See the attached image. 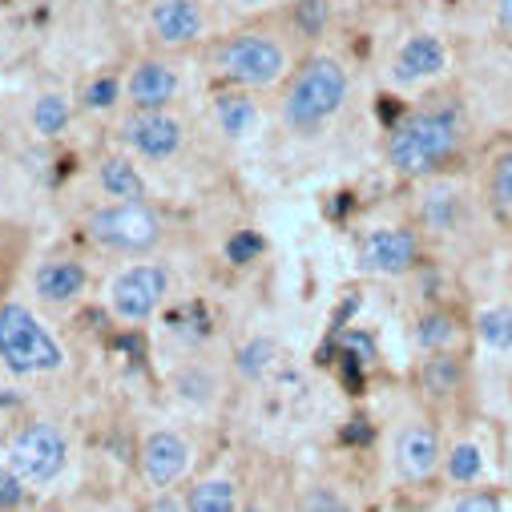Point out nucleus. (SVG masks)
I'll return each mask as SVG.
<instances>
[{"label": "nucleus", "mask_w": 512, "mask_h": 512, "mask_svg": "<svg viewBox=\"0 0 512 512\" xmlns=\"http://www.w3.org/2000/svg\"><path fill=\"white\" fill-rule=\"evenodd\" d=\"M0 359L13 371H53L65 355L25 307H5L0 311Z\"/></svg>", "instance_id": "4"}, {"label": "nucleus", "mask_w": 512, "mask_h": 512, "mask_svg": "<svg viewBox=\"0 0 512 512\" xmlns=\"http://www.w3.org/2000/svg\"><path fill=\"white\" fill-rule=\"evenodd\" d=\"M420 392L428 396V400H436V404H448V400H456L460 396V388H464V363H460V355H452V351H428V359L420 363Z\"/></svg>", "instance_id": "14"}, {"label": "nucleus", "mask_w": 512, "mask_h": 512, "mask_svg": "<svg viewBox=\"0 0 512 512\" xmlns=\"http://www.w3.org/2000/svg\"><path fill=\"white\" fill-rule=\"evenodd\" d=\"M424 234L412 226H379L359 242V267L371 275H408L420 263Z\"/></svg>", "instance_id": "6"}, {"label": "nucleus", "mask_w": 512, "mask_h": 512, "mask_svg": "<svg viewBox=\"0 0 512 512\" xmlns=\"http://www.w3.org/2000/svg\"><path fill=\"white\" fill-rule=\"evenodd\" d=\"M101 186H105L113 198H121V202H142V198H146V182L134 174L130 162H121V158H109V162L101 166Z\"/></svg>", "instance_id": "20"}, {"label": "nucleus", "mask_w": 512, "mask_h": 512, "mask_svg": "<svg viewBox=\"0 0 512 512\" xmlns=\"http://www.w3.org/2000/svg\"><path fill=\"white\" fill-rule=\"evenodd\" d=\"M271 355H275V347H271L267 339H254L250 347H242V351H238V367H242V375H259V371L267 367Z\"/></svg>", "instance_id": "28"}, {"label": "nucleus", "mask_w": 512, "mask_h": 512, "mask_svg": "<svg viewBox=\"0 0 512 512\" xmlns=\"http://www.w3.org/2000/svg\"><path fill=\"white\" fill-rule=\"evenodd\" d=\"M371 436V428H367V420H351V428L343 432V440H367Z\"/></svg>", "instance_id": "34"}, {"label": "nucleus", "mask_w": 512, "mask_h": 512, "mask_svg": "<svg viewBox=\"0 0 512 512\" xmlns=\"http://www.w3.org/2000/svg\"><path fill=\"white\" fill-rule=\"evenodd\" d=\"M295 25L303 37H319L327 25V0H299L295 5Z\"/></svg>", "instance_id": "26"}, {"label": "nucleus", "mask_w": 512, "mask_h": 512, "mask_svg": "<svg viewBox=\"0 0 512 512\" xmlns=\"http://www.w3.org/2000/svg\"><path fill=\"white\" fill-rule=\"evenodd\" d=\"M444 69H448V45L436 33H412L392 57L396 85H424V81L444 77Z\"/></svg>", "instance_id": "9"}, {"label": "nucleus", "mask_w": 512, "mask_h": 512, "mask_svg": "<svg viewBox=\"0 0 512 512\" xmlns=\"http://www.w3.org/2000/svg\"><path fill=\"white\" fill-rule=\"evenodd\" d=\"M154 512H182V508H178L174 500H158V504H154Z\"/></svg>", "instance_id": "35"}, {"label": "nucleus", "mask_w": 512, "mask_h": 512, "mask_svg": "<svg viewBox=\"0 0 512 512\" xmlns=\"http://www.w3.org/2000/svg\"><path fill=\"white\" fill-rule=\"evenodd\" d=\"M480 198L496 226H512V138H500L480 166Z\"/></svg>", "instance_id": "11"}, {"label": "nucleus", "mask_w": 512, "mask_h": 512, "mask_svg": "<svg viewBox=\"0 0 512 512\" xmlns=\"http://www.w3.org/2000/svg\"><path fill=\"white\" fill-rule=\"evenodd\" d=\"M190 512H234V488L226 480H206L190 492Z\"/></svg>", "instance_id": "23"}, {"label": "nucleus", "mask_w": 512, "mask_h": 512, "mask_svg": "<svg viewBox=\"0 0 512 512\" xmlns=\"http://www.w3.org/2000/svg\"><path fill=\"white\" fill-rule=\"evenodd\" d=\"M242 5H263V0H242Z\"/></svg>", "instance_id": "36"}, {"label": "nucleus", "mask_w": 512, "mask_h": 512, "mask_svg": "<svg viewBox=\"0 0 512 512\" xmlns=\"http://www.w3.org/2000/svg\"><path fill=\"white\" fill-rule=\"evenodd\" d=\"M259 250H263V238H259V234H250V230H242V234H234V238L226 242V259H230L234 267H246Z\"/></svg>", "instance_id": "27"}, {"label": "nucleus", "mask_w": 512, "mask_h": 512, "mask_svg": "<svg viewBox=\"0 0 512 512\" xmlns=\"http://www.w3.org/2000/svg\"><path fill=\"white\" fill-rule=\"evenodd\" d=\"M480 468H484V460H480V448L476 444H456L448 452V476L456 484H472L480 476Z\"/></svg>", "instance_id": "24"}, {"label": "nucleus", "mask_w": 512, "mask_h": 512, "mask_svg": "<svg viewBox=\"0 0 512 512\" xmlns=\"http://www.w3.org/2000/svg\"><path fill=\"white\" fill-rule=\"evenodd\" d=\"M81 287H85V271L77 263H45L37 271V295H45L53 303L73 299Z\"/></svg>", "instance_id": "18"}, {"label": "nucleus", "mask_w": 512, "mask_h": 512, "mask_svg": "<svg viewBox=\"0 0 512 512\" xmlns=\"http://www.w3.org/2000/svg\"><path fill=\"white\" fill-rule=\"evenodd\" d=\"M85 97H89L93 109H109V105L117 101V81H113V77H101V81H93V85L85 89Z\"/></svg>", "instance_id": "30"}, {"label": "nucleus", "mask_w": 512, "mask_h": 512, "mask_svg": "<svg viewBox=\"0 0 512 512\" xmlns=\"http://www.w3.org/2000/svg\"><path fill=\"white\" fill-rule=\"evenodd\" d=\"M109 295H113V311L121 319H146L158 307V299L166 295V271L162 267H134V271L113 279Z\"/></svg>", "instance_id": "10"}, {"label": "nucleus", "mask_w": 512, "mask_h": 512, "mask_svg": "<svg viewBox=\"0 0 512 512\" xmlns=\"http://www.w3.org/2000/svg\"><path fill=\"white\" fill-rule=\"evenodd\" d=\"M218 69L238 85H271L287 69V49L267 33H238L218 49Z\"/></svg>", "instance_id": "5"}, {"label": "nucleus", "mask_w": 512, "mask_h": 512, "mask_svg": "<svg viewBox=\"0 0 512 512\" xmlns=\"http://www.w3.org/2000/svg\"><path fill=\"white\" fill-rule=\"evenodd\" d=\"M347 85H351L347 69L335 57H311L295 73V81L287 89V101H283L287 125H291V130H299V134H315L319 125H327L343 109Z\"/></svg>", "instance_id": "3"}, {"label": "nucleus", "mask_w": 512, "mask_h": 512, "mask_svg": "<svg viewBox=\"0 0 512 512\" xmlns=\"http://www.w3.org/2000/svg\"><path fill=\"white\" fill-rule=\"evenodd\" d=\"M186 456H190V452H186V444H182L178 436L158 432V436H150L146 448H142V468H146V476H150L154 484H170V480L182 476Z\"/></svg>", "instance_id": "15"}, {"label": "nucleus", "mask_w": 512, "mask_h": 512, "mask_svg": "<svg viewBox=\"0 0 512 512\" xmlns=\"http://www.w3.org/2000/svg\"><path fill=\"white\" fill-rule=\"evenodd\" d=\"M121 134H125V142H130L138 154H146V158H170L174 150H178V142H182V130H178V121H170V117H162L158 109H142L138 117H130L121 125Z\"/></svg>", "instance_id": "13"}, {"label": "nucleus", "mask_w": 512, "mask_h": 512, "mask_svg": "<svg viewBox=\"0 0 512 512\" xmlns=\"http://www.w3.org/2000/svg\"><path fill=\"white\" fill-rule=\"evenodd\" d=\"M33 121H37V130H41V134H61V130H65V121H69V105H65V97L45 93V97L37 101Z\"/></svg>", "instance_id": "25"}, {"label": "nucleus", "mask_w": 512, "mask_h": 512, "mask_svg": "<svg viewBox=\"0 0 512 512\" xmlns=\"http://www.w3.org/2000/svg\"><path fill=\"white\" fill-rule=\"evenodd\" d=\"M476 335L492 351H512V307H492L476 319Z\"/></svg>", "instance_id": "22"}, {"label": "nucleus", "mask_w": 512, "mask_h": 512, "mask_svg": "<svg viewBox=\"0 0 512 512\" xmlns=\"http://www.w3.org/2000/svg\"><path fill=\"white\" fill-rule=\"evenodd\" d=\"M9 460H13V472L25 476V480H53L65 464V440H61L57 428L33 424L13 440Z\"/></svg>", "instance_id": "8"}, {"label": "nucleus", "mask_w": 512, "mask_h": 512, "mask_svg": "<svg viewBox=\"0 0 512 512\" xmlns=\"http://www.w3.org/2000/svg\"><path fill=\"white\" fill-rule=\"evenodd\" d=\"M456 512H500V496H496V492H484V488L464 492V496L456 500Z\"/></svg>", "instance_id": "29"}, {"label": "nucleus", "mask_w": 512, "mask_h": 512, "mask_svg": "<svg viewBox=\"0 0 512 512\" xmlns=\"http://www.w3.org/2000/svg\"><path fill=\"white\" fill-rule=\"evenodd\" d=\"M214 113H218V125L230 138H242L254 125V101L242 97V93H218L214 97Z\"/></svg>", "instance_id": "21"}, {"label": "nucleus", "mask_w": 512, "mask_h": 512, "mask_svg": "<svg viewBox=\"0 0 512 512\" xmlns=\"http://www.w3.org/2000/svg\"><path fill=\"white\" fill-rule=\"evenodd\" d=\"M496 25L512 33V0H496Z\"/></svg>", "instance_id": "33"}, {"label": "nucleus", "mask_w": 512, "mask_h": 512, "mask_svg": "<svg viewBox=\"0 0 512 512\" xmlns=\"http://www.w3.org/2000/svg\"><path fill=\"white\" fill-rule=\"evenodd\" d=\"M174 89H178V77H174L166 65H158V61L138 65L134 77H130V97H134V105H142V109L166 105V101L174 97Z\"/></svg>", "instance_id": "17"}, {"label": "nucleus", "mask_w": 512, "mask_h": 512, "mask_svg": "<svg viewBox=\"0 0 512 512\" xmlns=\"http://www.w3.org/2000/svg\"><path fill=\"white\" fill-rule=\"evenodd\" d=\"M484 226H492V214L480 198V190H464L452 174H436L428 178L420 202H416V230L424 238H436V242H464V238H476L484 234Z\"/></svg>", "instance_id": "2"}, {"label": "nucleus", "mask_w": 512, "mask_h": 512, "mask_svg": "<svg viewBox=\"0 0 512 512\" xmlns=\"http://www.w3.org/2000/svg\"><path fill=\"white\" fill-rule=\"evenodd\" d=\"M89 234L113 250H146L158 242V218L142 202H117L89 218Z\"/></svg>", "instance_id": "7"}, {"label": "nucleus", "mask_w": 512, "mask_h": 512, "mask_svg": "<svg viewBox=\"0 0 512 512\" xmlns=\"http://www.w3.org/2000/svg\"><path fill=\"white\" fill-rule=\"evenodd\" d=\"M444 460L440 448V432L432 424H408L396 436V464L408 480H428Z\"/></svg>", "instance_id": "12"}, {"label": "nucleus", "mask_w": 512, "mask_h": 512, "mask_svg": "<svg viewBox=\"0 0 512 512\" xmlns=\"http://www.w3.org/2000/svg\"><path fill=\"white\" fill-rule=\"evenodd\" d=\"M468 146V109L460 93H432L420 105L396 113L388 125V162L400 178L428 182L448 174Z\"/></svg>", "instance_id": "1"}, {"label": "nucleus", "mask_w": 512, "mask_h": 512, "mask_svg": "<svg viewBox=\"0 0 512 512\" xmlns=\"http://www.w3.org/2000/svg\"><path fill=\"white\" fill-rule=\"evenodd\" d=\"M460 339V323L456 315L448 311H428L420 323H416V343L424 351H452V343Z\"/></svg>", "instance_id": "19"}, {"label": "nucleus", "mask_w": 512, "mask_h": 512, "mask_svg": "<svg viewBox=\"0 0 512 512\" xmlns=\"http://www.w3.org/2000/svg\"><path fill=\"white\" fill-rule=\"evenodd\" d=\"M307 512H351L331 488H315L311 496H307Z\"/></svg>", "instance_id": "31"}, {"label": "nucleus", "mask_w": 512, "mask_h": 512, "mask_svg": "<svg viewBox=\"0 0 512 512\" xmlns=\"http://www.w3.org/2000/svg\"><path fill=\"white\" fill-rule=\"evenodd\" d=\"M154 33L166 41V45H182V41H194L202 33V13L194 0H162L154 9Z\"/></svg>", "instance_id": "16"}, {"label": "nucleus", "mask_w": 512, "mask_h": 512, "mask_svg": "<svg viewBox=\"0 0 512 512\" xmlns=\"http://www.w3.org/2000/svg\"><path fill=\"white\" fill-rule=\"evenodd\" d=\"M17 500H21V476L0 472V508H5V504H17Z\"/></svg>", "instance_id": "32"}]
</instances>
